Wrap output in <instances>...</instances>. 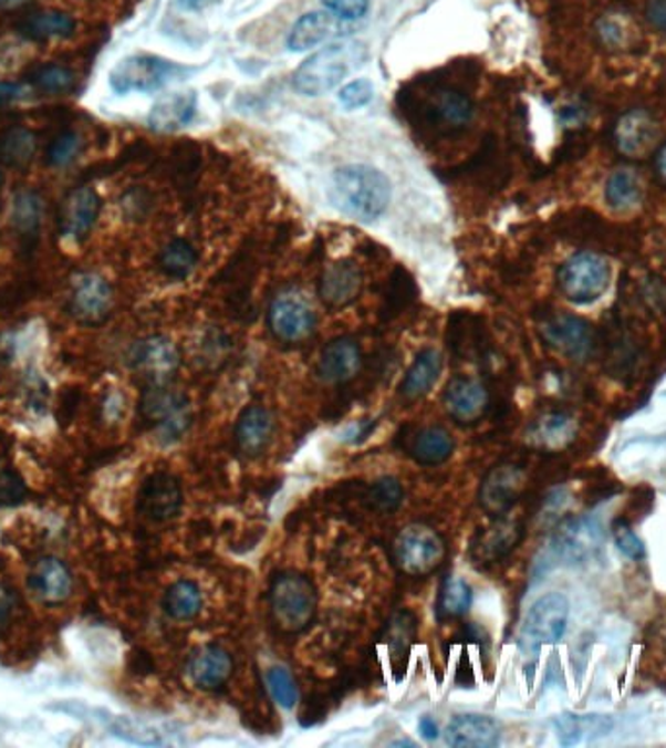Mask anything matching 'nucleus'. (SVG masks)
<instances>
[{
  "label": "nucleus",
  "mask_w": 666,
  "mask_h": 748,
  "mask_svg": "<svg viewBox=\"0 0 666 748\" xmlns=\"http://www.w3.org/2000/svg\"><path fill=\"white\" fill-rule=\"evenodd\" d=\"M612 530H614L617 550L632 560H642L645 555V546H643L642 538L637 537L632 530V527L624 521H617Z\"/></svg>",
  "instance_id": "09e8293b"
},
{
  "label": "nucleus",
  "mask_w": 666,
  "mask_h": 748,
  "mask_svg": "<svg viewBox=\"0 0 666 748\" xmlns=\"http://www.w3.org/2000/svg\"><path fill=\"white\" fill-rule=\"evenodd\" d=\"M41 204L35 194H20L12 205V222L20 232H33L40 225Z\"/></svg>",
  "instance_id": "a18cd8bd"
},
{
  "label": "nucleus",
  "mask_w": 666,
  "mask_h": 748,
  "mask_svg": "<svg viewBox=\"0 0 666 748\" xmlns=\"http://www.w3.org/2000/svg\"><path fill=\"white\" fill-rule=\"evenodd\" d=\"M655 170H657L660 181L666 186V143L658 147L657 155H655Z\"/></svg>",
  "instance_id": "4d7b16f0"
},
{
  "label": "nucleus",
  "mask_w": 666,
  "mask_h": 748,
  "mask_svg": "<svg viewBox=\"0 0 666 748\" xmlns=\"http://www.w3.org/2000/svg\"><path fill=\"white\" fill-rule=\"evenodd\" d=\"M316 312L301 294H279L268 310V328L277 342L301 343L316 330Z\"/></svg>",
  "instance_id": "9b49d317"
},
{
  "label": "nucleus",
  "mask_w": 666,
  "mask_h": 748,
  "mask_svg": "<svg viewBox=\"0 0 666 748\" xmlns=\"http://www.w3.org/2000/svg\"><path fill=\"white\" fill-rule=\"evenodd\" d=\"M18 609V593L7 583H0V632L9 626Z\"/></svg>",
  "instance_id": "3c124183"
},
{
  "label": "nucleus",
  "mask_w": 666,
  "mask_h": 748,
  "mask_svg": "<svg viewBox=\"0 0 666 748\" xmlns=\"http://www.w3.org/2000/svg\"><path fill=\"white\" fill-rule=\"evenodd\" d=\"M28 586L41 604L58 606L73 594L74 579L65 561L45 555L33 563Z\"/></svg>",
  "instance_id": "412c9836"
},
{
  "label": "nucleus",
  "mask_w": 666,
  "mask_h": 748,
  "mask_svg": "<svg viewBox=\"0 0 666 748\" xmlns=\"http://www.w3.org/2000/svg\"><path fill=\"white\" fill-rule=\"evenodd\" d=\"M524 538V524L511 519L507 515L493 517V522L481 529L476 537L471 538L470 555L471 563L489 565L503 560L522 542Z\"/></svg>",
  "instance_id": "f3484780"
},
{
  "label": "nucleus",
  "mask_w": 666,
  "mask_h": 748,
  "mask_svg": "<svg viewBox=\"0 0 666 748\" xmlns=\"http://www.w3.org/2000/svg\"><path fill=\"white\" fill-rule=\"evenodd\" d=\"M275 437V417L268 407L250 404L238 415L235 425L236 448L246 458H260Z\"/></svg>",
  "instance_id": "aec40b11"
},
{
  "label": "nucleus",
  "mask_w": 666,
  "mask_h": 748,
  "mask_svg": "<svg viewBox=\"0 0 666 748\" xmlns=\"http://www.w3.org/2000/svg\"><path fill=\"white\" fill-rule=\"evenodd\" d=\"M363 277L355 263L337 261L320 279V299L330 310H342L357 299Z\"/></svg>",
  "instance_id": "393cba45"
},
{
  "label": "nucleus",
  "mask_w": 666,
  "mask_h": 748,
  "mask_svg": "<svg viewBox=\"0 0 666 748\" xmlns=\"http://www.w3.org/2000/svg\"><path fill=\"white\" fill-rule=\"evenodd\" d=\"M131 366L148 384H168L179 368V351L164 335H150L131 350Z\"/></svg>",
  "instance_id": "2eb2a0df"
},
{
  "label": "nucleus",
  "mask_w": 666,
  "mask_h": 748,
  "mask_svg": "<svg viewBox=\"0 0 666 748\" xmlns=\"http://www.w3.org/2000/svg\"><path fill=\"white\" fill-rule=\"evenodd\" d=\"M443 406L456 424L464 425V427L478 424L488 414V388L474 376L458 374L455 378H450V383L445 388Z\"/></svg>",
  "instance_id": "dca6fc26"
},
{
  "label": "nucleus",
  "mask_w": 666,
  "mask_h": 748,
  "mask_svg": "<svg viewBox=\"0 0 666 748\" xmlns=\"http://www.w3.org/2000/svg\"><path fill=\"white\" fill-rule=\"evenodd\" d=\"M455 437L440 425L423 427L409 439L407 453L422 466H440L455 455Z\"/></svg>",
  "instance_id": "cd10ccee"
},
{
  "label": "nucleus",
  "mask_w": 666,
  "mask_h": 748,
  "mask_svg": "<svg viewBox=\"0 0 666 748\" xmlns=\"http://www.w3.org/2000/svg\"><path fill=\"white\" fill-rule=\"evenodd\" d=\"M337 98L345 110H358V107L368 106L374 98L373 82L366 81V79L351 81L350 84H345L340 90Z\"/></svg>",
  "instance_id": "49530a36"
},
{
  "label": "nucleus",
  "mask_w": 666,
  "mask_h": 748,
  "mask_svg": "<svg viewBox=\"0 0 666 748\" xmlns=\"http://www.w3.org/2000/svg\"><path fill=\"white\" fill-rule=\"evenodd\" d=\"M28 488L24 480L14 470H0V507H14L24 503Z\"/></svg>",
  "instance_id": "de8ad7c7"
},
{
  "label": "nucleus",
  "mask_w": 666,
  "mask_h": 748,
  "mask_svg": "<svg viewBox=\"0 0 666 748\" xmlns=\"http://www.w3.org/2000/svg\"><path fill=\"white\" fill-rule=\"evenodd\" d=\"M417 637V619L414 612L399 611L384 627V643L392 657H404Z\"/></svg>",
  "instance_id": "e433bc0d"
},
{
  "label": "nucleus",
  "mask_w": 666,
  "mask_h": 748,
  "mask_svg": "<svg viewBox=\"0 0 666 748\" xmlns=\"http://www.w3.org/2000/svg\"><path fill=\"white\" fill-rule=\"evenodd\" d=\"M330 199L343 215L373 222L391 207V179L368 164H350L333 174Z\"/></svg>",
  "instance_id": "f257e3e1"
},
{
  "label": "nucleus",
  "mask_w": 666,
  "mask_h": 748,
  "mask_svg": "<svg viewBox=\"0 0 666 748\" xmlns=\"http://www.w3.org/2000/svg\"><path fill=\"white\" fill-rule=\"evenodd\" d=\"M433 112H435L439 122L447 123L450 127H460V125L470 122L474 106H471L470 98L462 92L443 90V92H439V96L435 98Z\"/></svg>",
  "instance_id": "58836bf2"
},
{
  "label": "nucleus",
  "mask_w": 666,
  "mask_h": 748,
  "mask_svg": "<svg viewBox=\"0 0 666 748\" xmlns=\"http://www.w3.org/2000/svg\"><path fill=\"white\" fill-rule=\"evenodd\" d=\"M604 544V530L593 515H579L561 522L553 532L550 553L555 561L565 565L585 563L601 552Z\"/></svg>",
  "instance_id": "0eeeda50"
},
{
  "label": "nucleus",
  "mask_w": 666,
  "mask_h": 748,
  "mask_svg": "<svg viewBox=\"0 0 666 748\" xmlns=\"http://www.w3.org/2000/svg\"><path fill=\"white\" fill-rule=\"evenodd\" d=\"M20 92V86L17 84H4L0 82V100H14Z\"/></svg>",
  "instance_id": "bf43d9fd"
},
{
  "label": "nucleus",
  "mask_w": 666,
  "mask_h": 748,
  "mask_svg": "<svg viewBox=\"0 0 666 748\" xmlns=\"http://www.w3.org/2000/svg\"><path fill=\"white\" fill-rule=\"evenodd\" d=\"M7 2H12V0H0V4H7Z\"/></svg>",
  "instance_id": "052dcab7"
},
{
  "label": "nucleus",
  "mask_w": 666,
  "mask_h": 748,
  "mask_svg": "<svg viewBox=\"0 0 666 748\" xmlns=\"http://www.w3.org/2000/svg\"><path fill=\"white\" fill-rule=\"evenodd\" d=\"M30 82L35 90L45 94H65L76 84L74 73L63 65H41L30 74Z\"/></svg>",
  "instance_id": "79ce46f5"
},
{
  "label": "nucleus",
  "mask_w": 666,
  "mask_h": 748,
  "mask_svg": "<svg viewBox=\"0 0 666 748\" xmlns=\"http://www.w3.org/2000/svg\"><path fill=\"white\" fill-rule=\"evenodd\" d=\"M211 0H178L179 9L187 10V12H197L204 10Z\"/></svg>",
  "instance_id": "13d9d810"
},
{
  "label": "nucleus",
  "mask_w": 666,
  "mask_h": 748,
  "mask_svg": "<svg viewBox=\"0 0 666 748\" xmlns=\"http://www.w3.org/2000/svg\"><path fill=\"white\" fill-rule=\"evenodd\" d=\"M409 297H412L409 287H404V283L398 281V277H396V281H392L391 297H388V301H386L388 302V309H391V312L398 314L399 310L404 309L407 302H409Z\"/></svg>",
  "instance_id": "5fc2aeb1"
},
{
  "label": "nucleus",
  "mask_w": 666,
  "mask_h": 748,
  "mask_svg": "<svg viewBox=\"0 0 666 748\" xmlns=\"http://www.w3.org/2000/svg\"><path fill=\"white\" fill-rule=\"evenodd\" d=\"M419 733H422L423 739L435 740L439 737V725L431 716H423L419 719Z\"/></svg>",
  "instance_id": "6e6d98bb"
},
{
  "label": "nucleus",
  "mask_w": 666,
  "mask_h": 748,
  "mask_svg": "<svg viewBox=\"0 0 666 748\" xmlns=\"http://www.w3.org/2000/svg\"><path fill=\"white\" fill-rule=\"evenodd\" d=\"M555 729L561 745H575L579 740L591 735L601 737L608 735L612 729V719L604 716H575V714H561L555 719Z\"/></svg>",
  "instance_id": "f704fd0d"
},
{
  "label": "nucleus",
  "mask_w": 666,
  "mask_h": 748,
  "mask_svg": "<svg viewBox=\"0 0 666 748\" xmlns=\"http://www.w3.org/2000/svg\"><path fill=\"white\" fill-rule=\"evenodd\" d=\"M445 742L455 748H493L501 740V727L493 717L460 714L445 727Z\"/></svg>",
  "instance_id": "b1692460"
},
{
  "label": "nucleus",
  "mask_w": 666,
  "mask_h": 748,
  "mask_svg": "<svg viewBox=\"0 0 666 748\" xmlns=\"http://www.w3.org/2000/svg\"><path fill=\"white\" fill-rule=\"evenodd\" d=\"M569 601L565 594L548 593L540 596L524 619L520 630V645L524 651H538L542 645L560 642L568 627Z\"/></svg>",
  "instance_id": "6e6552de"
},
{
  "label": "nucleus",
  "mask_w": 666,
  "mask_h": 748,
  "mask_svg": "<svg viewBox=\"0 0 666 748\" xmlns=\"http://www.w3.org/2000/svg\"><path fill=\"white\" fill-rule=\"evenodd\" d=\"M187 675L201 690H219L235 675V659L219 645H204L187 661Z\"/></svg>",
  "instance_id": "5701e85b"
},
{
  "label": "nucleus",
  "mask_w": 666,
  "mask_h": 748,
  "mask_svg": "<svg viewBox=\"0 0 666 748\" xmlns=\"http://www.w3.org/2000/svg\"><path fill=\"white\" fill-rule=\"evenodd\" d=\"M608 261L593 252L573 253L558 271V285L568 301L593 304L610 285Z\"/></svg>",
  "instance_id": "423d86ee"
},
{
  "label": "nucleus",
  "mask_w": 666,
  "mask_h": 748,
  "mask_svg": "<svg viewBox=\"0 0 666 748\" xmlns=\"http://www.w3.org/2000/svg\"><path fill=\"white\" fill-rule=\"evenodd\" d=\"M363 368V351L353 337H335L318 359L316 373L327 384H347Z\"/></svg>",
  "instance_id": "4be33fe9"
},
{
  "label": "nucleus",
  "mask_w": 666,
  "mask_h": 748,
  "mask_svg": "<svg viewBox=\"0 0 666 748\" xmlns=\"http://www.w3.org/2000/svg\"><path fill=\"white\" fill-rule=\"evenodd\" d=\"M527 486L524 468L514 463L493 466L480 484L478 501L489 517H501L511 511Z\"/></svg>",
  "instance_id": "f8f14e48"
},
{
  "label": "nucleus",
  "mask_w": 666,
  "mask_h": 748,
  "mask_svg": "<svg viewBox=\"0 0 666 748\" xmlns=\"http://www.w3.org/2000/svg\"><path fill=\"white\" fill-rule=\"evenodd\" d=\"M163 611L176 622H191L204 611V593L196 581L179 579L163 596Z\"/></svg>",
  "instance_id": "c756f323"
},
{
  "label": "nucleus",
  "mask_w": 666,
  "mask_h": 748,
  "mask_svg": "<svg viewBox=\"0 0 666 748\" xmlns=\"http://www.w3.org/2000/svg\"><path fill=\"white\" fill-rule=\"evenodd\" d=\"M660 129L647 110H629L617 120L614 127V145L627 158H643L658 145Z\"/></svg>",
  "instance_id": "a211bd4d"
},
{
  "label": "nucleus",
  "mask_w": 666,
  "mask_h": 748,
  "mask_svg": "<svg viewBox=\"0 0 666 748\" xmlns=\"http://www.w3.org/2000/svg\"><path fill=\"white\" fill-rule=\"evenodd\" d=\"M599 35L610 48H620V45L626 43V32L624 30L620 32V24L614 22V20H608V22L604 20L601 28H599Z\"/></svg>",
  "instance_id": "864d4df0"
},
{
  "label": "nucleus",
  "mask_w": 666,
  "mask_h": 748,
  "mask_svg": "<svg viewBox=\"0 0 666 748\" xmlns=\"http://www.w3.org/2000/svg\"><path fill=\"white\" fill-rule=\"evenodd\" d=\"M184 507V489L170 472H155L138 489L137 511L150 522H170Z\"/></svg>",
  "instance_id": "4468645a"
},
{
  "label": "nucleus",
  "mask_w": 666,
  "mask_h": 748,
  "mask_svg": "<svg viewBox=\"0 0 666 748\" xmlns=\"http://www.w3.org/2000/svg\"><path fill=\"white\" fill-rule=\"evenodd\" d=\"M138 415L163 445H171L191 427V404L170 384H148L138 399Z\"/></svg>",
  "instance_id": "20e7f679"
},
{
  "label": "nucleus",
  "mask_w": 666,
  "mask_h": 748,
  "mask_svg": "<svg viewBox=\"0 0 666 748\" xmlns=\"http://www.w3.org/2000/svg\"><path fill=\"white\" fill-rule=\"evenodd\" d=\"M114 309V293L104 277L98 273H82L76 277L69 293V312L84 325L106 322Z\"/></svg>",
  "instance_id": "ddd939ff"
},
{
  "label": "nucleus",
  "mask_w": 666,
  "mask_h": 748,
  "mask_svg": "<svg viewBox=\"0 0 666 748\" xmlns=\"http://www.w3.org/2000/svg\"><path fill=\"white\" fill-rule=\"evenodd\" d=\"M471 586L462 578H450L443 581L437 596V616L439 620H458L471 609Z\"/></svg>",
  "instance_id": "c9c22d12"
},
{
  "label": "nucleus",
  "mask_w": 666,
  "mask_h": 748,
  "mask_svg": "<svg viewBox=\"0 0 666 748\" xmlns=\"http://www.w3.org/2000/svg\"><path fill=\"white\" fill-rule=\"evenodd\" d=\"M269 692L283 709H293L299 704V686L293 675L284 667H271L266 675Z\"/></svg>",
  "instance_id": "37998d69"
},
{
  "label": "nucleus",
  "mask_w": 666,
  "mask_h": 748,
  "mask_svg": "<svg viewBox=\"0 0 666 748\" xmlns=\"http://www.w3.org/2000/svg\"><path fill=\"white\" fill-rule=\"evenodd\" d=\"M181 69L171 61L155 58V55H131L115 65L110 74V86L117 94H133V92H155L163 89L171 76H176Z\"/></svg>",
  "instance_id": "9d476101"
},
{
  "label": "nucleus",
  "mask_w": 666,
  "mask_h": 748,
  "mask_svg": "<svg viewBox=\"0 0 666 748\" xmlns=\"http://www.w3.org/2000/svg\"><path fill=\"white\" fill-rule=\"evenodd\" d=\"M366 501L373 507L374 511H398L399 505L404 503V486L394 476H383L368 488Z\"/></svg>",
  "instance_id": "a19ab883"
},
{
  "label": "nucleus",
  "mask_w": 666,
  "mask_h": 748,
  "mask_svg": "<svg viewBox=\"0 0 666 748\" xmlns=\"http://www.w3.org/2000/svg\"><path fill=\"white\" fill-rule=\"evenodd\" d=\"M102 201L89 186L74 187L59 209V230L71 242H81L98 220Z\"/></svg>",
  "instance_id": "6ab92c4d"
},
{
  "label": "nucleus",
  "mask_w": 666,
  "mask_h": 748,
  "mask_svg": "<svg viewBox=\"0 0 666 748\" xmlns=\"http://www.w3.org/2000/svg\"><path fill=\"white\" fill-rule=\"evenodd\" d=\"M197 96L196 92L174 94L168 98L160 100L150 114V125L155 129L174 131L186 127L187 123L196 117Z\"/></svg>",
  "instance_id": "2f4dec72"
},
{
  "label": "nucleus",
  "mask_w": 666,
  "mask_h": 748,
  "mask_svg": "<svg viewBox=\"0 0 666 748\" xmlns=\"http://www.w3.org/2000/svg\"><path fill=\"white\" fill-rule=\"evenodd\" d=\"M368 59L365 43L342 41L316 51L293 74V86L304 96H322L340 86L347 76L365 65Z\"/></svg>",
  "instance_id": "f03ea898"
},
{
  "label": "nucleus",
  "mask_w": 666,
  "mask_h": 748,
  "mask_svg": "<svg viewBox=\"0 0 666 748\" xmlns=\"http://www.w3.org/2000/svg\"><path fill=\"white\" fill-rule=\"evenodd\" d=\"M82 150V138L74 131H63L61 135L53 138L50 148H48V163L55 168H65L74 163Z\"/></svg>",
  "instance_id": "c03bdc74"
},
{
  "label": "nucleus",
  "mask_w": 666,
  "mask_h": 748,
  "mask_svg": "<svg viewBox=\"0 0 666 748\" xmlns=\"http://www.w3.org/2000/svg\"><path fill=\"white\" fill-rule=\"evenodd\" d=\"M340 33H342L340 18L333 17L332 12H309L296 20V24L289 33L287 48L293 53H302L314 50Z\"/></svg>",
  "instance_id": "bb28decb"
},
{
  "label": "nucleus",
  "mask_w": 666,
  "mask_h": 748,
  "mask_svg": "<svg viewBox=\"0 0 666 748\" xmlns=\"http://www.w3.org/2000/svg\"><path fill=\"white\" fill-rule=\"evenodd\" d=\"M38 150L35 133L25 127H12L0 135V163L10 168H25Z\"/></svg>",
  "instance_id": "72a5a7b5"
},
{
  "label": "nucleus",
  "mask_w": 666,
  "mask_h": 748,
  "mask_svg": "<svg viewBox=\"0 0 666 748\" xmlns=\"http://www.w3.org/2000/svg\"><path fill=\"white\" fill-rule=\"evenodd\" d=\"M322 4L327 12H332L333 17L355 22L358 18L365 17L371 2L368 0H322Z\"/></svg>",
  "instance_id": "8fccbe9b"
},
{
  "label": "nucleus",
  "mask_w": 666,
  "mask_h": 748,
  "mask_svg": "<svg viewBox=\"0 0 666 748\" xmlns=\"http://www.w3.org/2000/svg\"><path fill=\"white\" fill-rule=\"evenodd\" d=\"M269 616L283 634H301L316 619L318 589L296 571L277 573L268 593Z\"/></svg>",
  "instance_id": "7ed1b4c3"
},
{
  "label": "nucleus",
  "mask_w": 666,
  "mask_h": 748,
  "mask_svg": "<svg viewBox=\"0 0 666 748\" xmlns=\"http://www.w3.org/2000/svg\"><path fill=\"white\" fill-rule=\"evenodd\" d=\"M158 263L164 273L171 279H186L194 273L197 266L196 248L184 238L171 240L170 245L160 252Z\"/></svg>",
  "instance_id": "4c0bfd02"
},
{
  "label": "nucleus",
  "mask_w": 666,
  "mask_h": 748,
  "mask_svg": "<svg viewBox=\"0 0 666 748\" xmlns=\"http://www.w3.org/2000/svg\"><path fill=\"white\" fill-rule=\"evenodd\" d=\"M74 30V18L61 10H40L20 22V33L32 41L65 40Z\"/></svg>",
  "instance_id": "7c9ffc66"
},
{
  "label": "nucleus",
  "mask_w": 666,
  "mask_h": 748,
  "mask_svg": "<svg viewBox=\"0 0 666 748\" xmlns=\"http://www.w3.org/2000/svg\"><path fill=\"white\" fill-rule=\"evenodd\" d=\"M645 17L657 32L666 35V0H651L645 9Z\"/></svg>",
  "instance_id": "603ef678"
},
{
  "label": "nucleus",
  "mask_w": 666,
  "mask_h": 748,
  "mask_svg": "<svg viewBox=\"0 0 666 748\" xmlns=\"http://www.w3.org/2000/svg\"><path fill=\"white\" fill-rule=\"evenodd\" d=\"M540 335L555 353L577 363L591 357L596 345L593 325L568 312L548 314L540 322Z\"/></svg>",
  "instance_id": "1a4fd4ad"
},
{
  "label": "nucleus",
  "mask_w": 666,
  "mask_h": 748,
  "mask_svg": "<svg viewBox=\"0 0 666 748\" xmlns=\"http://www.w3.org/2000/svg\"><path fill=\"white\" fill-rule=\"evenodd\" d=\"M604 199L614 211H634L643 199L642 179L634 170L627 168L612 172L604 187Z\"/></svg>",
  "instance_id": "473e14b6"
},
{
  "label": "nucleus",
  "mask_w": 666,
  "mask_h": 748,
  "mask_svg": "<svg viewBox=\"0 0 666 748\" xmlns=\"http://www.w3.org/2000/svg\"><path fill=\"white\" fill-rule=\"evenodd\" d=\"M98 717L102 724L106 725L107 731L119 737L123 740H129L135 745H160L163 740L158 737L155 729H150L147 725L137 724L129 717L110 716L106 711H100Z\"/></svg>",
  "instance_id": "ea45409f"
},
{
  "label": "nucleus",
  "mask_w": 666,
  "mask_h": 748,
  "mask_svg": "<svg viewBox=\"0 0 666 748\" xmlns=\"http://www.w3.org/2000/svg\"><path fill=\"white\" fill-rule=\"evenodd\" d=\"M443 368H445V359L439 350L427 347V350L419 351L402 378L399 396L409 402L427 396L435 388V384L439 383Z\"/></svg>",
  "instance_id": "a878e982"
},
{
  "label": "nucleus",
  "mask_w": 666,
  "mask_h": 748,
  "mask_svg": "<svg viewBox=\"0 0 666 748\" xmlns=\"http://www.w3.org/2000/svg\"><path fill=\"white\" fill-rule=\"evenodd\" d=\"M575 433H577V424L571 415L550 412V414L540 415L537 422L530 425L527 439L532 447L560 450L575 439Z\"/></svg>",
  "instance_id": "c85d7f7f"
},
{
  "label": "nucleus",
  "mask_w": 666,
  "mask_h": 748,
  "mask_svg": "<svg viewBox=\"0 0 666 748\" xmlns=\"http://www.w3.org/2000/svg\"><path fill=\"white\" fill-rule=\"evenodd\" d=\"M392 558L402 573L425 578L439 570L447 558V542L437 530L414 522L399 530L392 542Z\"/></svg>",
  "instance_id": "39448f33"
}]
</instances>
